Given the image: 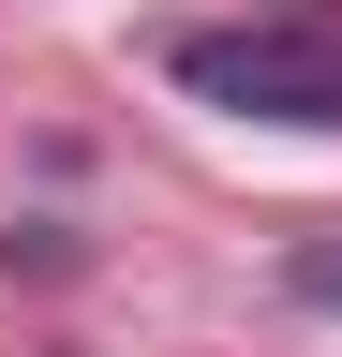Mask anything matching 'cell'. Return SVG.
Returning a JSON list of instances; mask_svg holds the SVG:
<instances>
[{
	"mask_svg": "<svg viewBox=\"0 0 342 357\" xmlns=\"http://www.w3.org/2000/svg\"><path fill=\"white\" fill-rule=\"evenodd\" d=\"M164 75L224 119H283V134H342V30L327 15H253V30H179Z\"/></svg>",
	"mask_w": 342,
	"mask_h": 357,
	"instance_id": "6da1fadb",
	"label": "cell"
},
{
	"mask_svg": "<svg viewBox=\"0 0 342 357\" xmlns=\"http://www.w3.org/2000/svg\"><path fill=\"white\" fill-rule=\"evenodd\" d=\"M283 298H297V312H342V238H297V253H283Z\"/></svg>",
	"mask_w": 342,
	"mask_h": 357,
	"instance_id": "7a4b0ae2",
	"label": "cell"
}]
</instances>
